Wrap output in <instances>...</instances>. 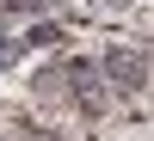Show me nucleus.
<instances>
[{"mask_svg": "<svg viewBox=\"0 0 154 141\" xmlns=\"http://www.w3.org/2000/svg\"><path fill=\"white\" fill-rule=\"evenodd\" d=\"M0 6H6V12H19V19H25V12H49L56 0H0Z\"/></svg>", "mask_w": 154, "mask_h": 141, "instance_id": "obj_1", "label": "nucleus"}]
</instances>
